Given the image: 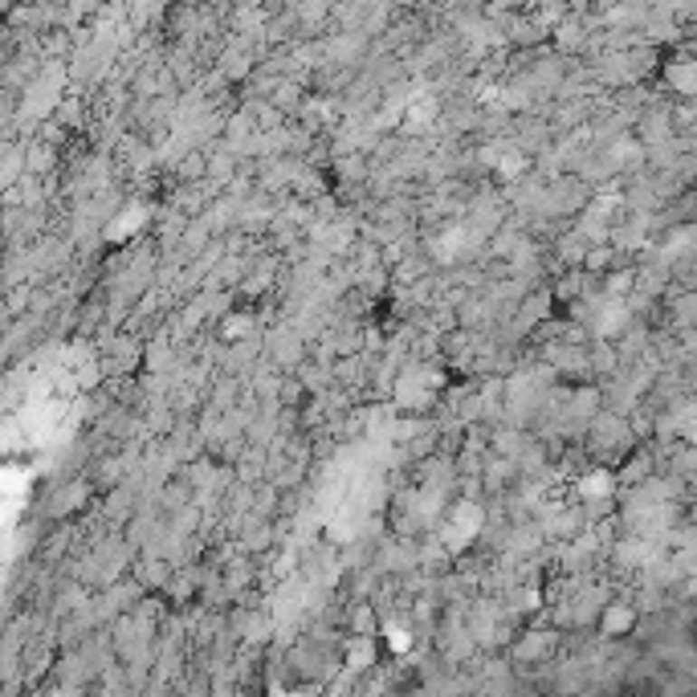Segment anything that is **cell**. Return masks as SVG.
Segmentation results:
<instances>
[{
	"instance_id": "obj_1",
	"label": "cell",
	"mask_w": 697,
	"mask_h": 697,
	"mask_svg": "<svg viewBox=\"0 0 697 697\" xmlns=\"http://www.w3.org/2000/svg\"><path fill=\"white\" fill-rule=\"evenodd\" d=\"M632 628V612L628 607H607V616H604V632L607 636H620V632H628Z\"/></svg>"
},
{
	"instance_id": "obj_2",
	"label": "cell",
	"mask_w": 697,
	"mask_h": 697,
	"mask_svg": "<svg viewBox=\"0 0 697 697\" xmlns=\"http://www.w3.org/2000/svg\"><path fill=\"white\" fill-rule=\"evenodd\" d=\"M368 664H371V644L363 640V644L351 648V669H368Z\"/></svg>"
},
{
	"instance_id": "obj_3",
	"label": "cell",
	"mask_w": 697,
	"mask_h": 697,
	"mask_svg": "<svg viewBox=\"0 0 697 697\" xmlns=\"http://www.w3.org/2000/svg\"><path fill=\"white\" fill-rule=\"evenodd\" d=\"M387 632V644H392V648H408V632H404V628H384Z\"/></svg>"
}]
</instances>
